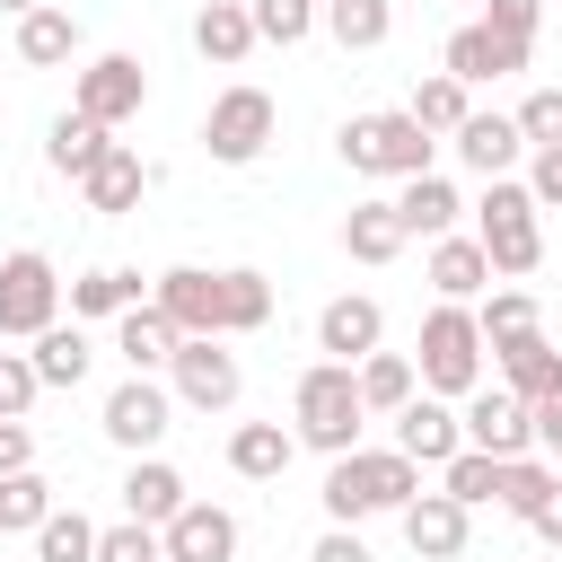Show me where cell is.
Here are the masks:
<instances>
[{"label":"cell","mask_w":562,"mask_h":562,"mask_svg":"<svg viewBox=\"0 0 562 562\" xmlns=\"http://www.w3.org/2000/svg\"><path fill=\"white\" fill-rule=\"evenodd\" d=\"M422 492V465L404 457V448H342L334 465H325V518L334 527H360V518H378V509H404Z\"/></svg>","instance_id":"1"},{"label":"cell","mask_w":562,"mask_h":562,"mask_svg":"<svg viewBox=\"0 0 562 562\" xmlns=\"http://www.w3.org/2000/svg\"><path fill=\"white\" fill-rule=\"evenodd\" d=\"M360 422H369V404H360L351 360H316V369L299 378V395H290V430H299V448L342 457V448H360Z\"/></svg>","instance_id":"2"},{"label":"cell","mask_w":562,"mask_h":562,"mask_svg":"<svg viewBox=\"0 0 562 562\" xmlns=\"http://www.w3.org/2000/svg\"><path fill=\"white\" fill-rule=\"evenodd\" d=\"M474 220H483L474 237H483V255H492V281H518V272H536V263H544V228H536V193H527V184L483 176Z\"/></svg>","instance_id":"3"},{"label":"cell","mask_w":562,"mask_h":562,"mask_svg":"<svg viewBox=\"0 0 562 562\" xmlns=\"http://www.w3.org/2000/svg\"><path fill=\"white\" fill-rule=\"evenodd\" d=\"M413 378H422L430 395H474V386H483V325H474L465 299H439V307L422 316V360H413Z\"/></svg>","instance_id":"4"},{"label":"cell","mask_w":562,"mask_h":562,"mask_svg":"<svg viewBox=\"0 0 562 562\" xmlns=\"http://www.w3.org/2000/svg\"><path fill=\"white\" fill-rule=\"evenodd\" d=\"M334 149H342L351 176H395V184H404V176H430V149H439V140H430L413 114H351V123L334 132Z\"/></svg>","instance_id":"5"},{"label":"cell","mask_w":562,"mask_h":562,"mask_svg":"<svg viewBox=\"0 0 562 562\" xmlns=\"http://www.w3.org/2000/svg\"><path fill=\"white\" fill-rule=\"evenodd\" d=\"M272 132H281V105H272L255 79L220 88V97H211V114H202V149H211L220 167H255V158L272 149Z\"/></svg>","instance_id":"6"},{"label":"cell","mask_w":562,"mask_h":562,"mask_svg":"<svg viewBox=\"0 0 562 562\" xmlns=\"http://www.w3.org/2000/svg\"><path fill=\"white\" fill-rule=\"evenodd\" d=\"M167 378H176V404H193V413H228L246 395V369H237V351L220 334H184L176 360H167Z\"/></svg>","instance_id":"7"},{"label":"cell","mask_w":562,"mask_h":562,"mask_svg":"<svg viewBox=\"0 0 562 562\" xmlns=\"http://www.w3.org/2000/svg\"><path fill=\"white\" fill-rule=\"evenodd\" d=\"M53 316H61V272H53L35 246H18V255L0 263V334H26V342H35Z\"/></svg>","instance_id":"8"},{"label":"cell","mask_w":562,"mask_h":562,"mask_svg":"<svg viewBox=\"0 0 562 562\" xmlns=\"http://www.w3.org/2000/svg\"><path fill=\"white\" fill-rule=\"evenodd\" d=\"M70 105H79V114H97L105 132H114V123H132V114L149 105V70H140V53H97V61L79 70Z\"/></svg>","instance_id":"9"},{"label":"cell","mask_w":562,"mask_h":562,"mask_svg":"<svg viewBox=\"0 0 562 562\" xmlns=\"http://www.w3.org/2000/svg\"><path fill=\"white\" fill-rule=\"evenodd\" d=\"M149 307L176 325V334H228V299H220V272L202 263H167L149 281Z\"/></svg>","instance_id":"10"},{"label":"cell","mask_w":562,"mask_h":562,"mask_svg":"<svg viewBox=\"0 0 562 562\" xmlns=\"http://www.w3.org/2000/svg\"><path fill=\"white\" fill-rule=\"evenodd\" d=\"M457 430H465V448H483V457H527V448H536L527 395H509V386H474L465 413H457Z\"/></svg>","instance_id":"11"},{"label":"cell","mask_w":562,"mask_h":562,"mask_svg":"<svg viewBox=\"0 0 562 562\" xmlns=\"http://www.w3.org/2000/svg\"><path fill=\"white\" fill-rule=\"evenodd\" d=\"M167 413H176V404H167V386L132 369V378H123V386L105 395V439H114V448H132V457H149V448H158V439L176 430Z\"/></svg>","instance_id":"12"},{"label":"cell","mask_w":562,"mask_h":562,"mask_svg":"<svg viewBox=\"0 0 562 562\" xmlns=\"http://www.w3.org/2000/svg\"><path fill=\"white\" fill-rule=\"evenodd\" d=\"M395 448H404L413 465H448V457L465 448V430H457V413H448V395H430V386H413V395L395 404Z\"/></svg>","instance_id":"13"},{"label":"cell","mask_w":562,"mask_h":562,"mask_svg":"<svg viewBox=\"0 0 562 562\" xmlns=\"http://www.w3.org/2000/svg\"><path fill=\"white\" fill-rule=\"evenodd\" d=\"M158 553L167 562H237V518L220 501H184L167 527H158Z\"/></svg>","instance_id":"14"},{"label":"cell","mask_w":562,"mask_h":562,"mask_svg":"<svg viewBox=\"0 0 562 562\" xmlns=\"http://www.w3.org/2000/svg\"><path fill=\"white\" fill-rule=\"evenodd\" d=\"M527 53H536V44H509V35H492V26L474 18V26H457V35H448L439 70H448V79H465V88H483V79H509V70H527Z\"/></svg>","instance_id":"15"},{"label":"cell","mask_w":562,"mask_h":562,"mask_svg":"<svg viewBox=\"0 0 562 562\" xmlns=\"http://www.w3.org/2000/svg\"><path fill=\"white\" fill-rule=\"evenodd\" d=\"M378 342H386V307H378L369 290L325 299V316H316V351H325V360H360V351H378Z\"/></svg>","instance_id":"16"},{"label":"cell","mask_w":562,"mask_h":562,"mask_svg":"<svg viewBox=\"0 0 562 562\" xmlns=\"http://www.w3.org/2000/svg\"><path fill=\"white\" fill-rule=\"evenodd\" d=\"M395 518H404V544H413L422 562H457V553H465V518H474V509H465V501H448V492H413Z\"/></svg>","instance_id":"17"},{"label":"cell","mask_w":562,"mask_h":562,"mask_svg":"<svg viewBox=\"0 0 562 562\" xmlns=\"http://www.w3.org/2000/svg\"><path fill=\"white\" fill-rule=\"evenodd\" d=\"M492 360H501V386H509V395H527V404L562 395V351L544 342V325H536V334H509V342H492Z\"/></svg>","instance_id":"18"},{"label":"cell","mask_w":562,"mask_h":562,"mask_svg":"<svg viewBox=\"0 0 562 562\" xmlns=\"http://www.w3.org/2000/svg\"><path fill=\"white\" fill-rule=\"evenodd\" d=\"M79 193H88V211H105V220H123L140 193H149V167H140V149H123V140H105V158L79 176Z\"/></svg>","instance_id":"19"},{"label":"cell","mask_w":562,"mask_h":562,"mask_svg":"<svg viewBox=\"0 0 562 562\" xmlns=\"http://www.w3.org/2000/svg\"><path fill=\"white\" fill-rule=\"evenodd\" d=\"M184 501H193V492H184V474H176L167 457H132V474H123V518H140V527H167Z\"/></svg>","instance_id":"20"},{"label":"cell","mask_w":562,"mask_h":562,"mask_svg":"<svg viewBox=\"0 0 562 562\" xmlns=\"http://www.w3.org/2000/svg\"><path fill=\"white\" fill-rule=\"evenodd\" d=\"M430 290L439 299H483L492 290V255H483V237H430Z\"/></svg>","instance_id":"21"},{"label":"cell","mask_w":562,"mask_h":562,"mask_svg":"<svg viewBox=\"0 0 562 562\" xmlns=\"http://www.w3.org/2000/svg\"><path fill=\"white\" fill-rule=\"evenodd\" d=\"M290 457H299V430H281V422H237V430H228V465H237L246 483H281Z\"/></svg>","instance_id":"22"},{"label":"cell","mask_w":562,"mask_h":562,"mask_svg":"<svg viewBox=\"0 0 562 562\" xmlns=\"http://www.w3.org/2000/svg\"><path fill=\"white\" fill-rule=\"evenodd\" d=\"M70 53H79V18L53 9V0H35V9L18 18V61H26V70H61Z\"/></svg>","instance_id":"23"},{"label":"cell","mask_w":562,"mask_h":562,"mask_svg":"<svg viewBox=\"0 0 562 562\" xmlns=\"http://www.w3.org/2000/svg\"><path fill=\"white\" fill-rule=\"evenodd\" d=\"M448 140H457V158H465L474 176H509V167H518V149H527L509 114H465V123H457Z\"/></svg>","instance_id":"24"},{"label":"cell","mask_w":562,"mask_h":562,"mask_svg":"<svg viewBox=\"0 0 562 562\" xmlns=\"http://www.w3.org/2000/svg\"><path fill=\"white\" fill-rule=\"evenodd\" d=\"M457 184L430 167V176H404V193H395V220H404V237H448L457 228Z\"/></svg>","instance_id":"25"},{"label":"cell","mask_w":562,"mask_h":562,"mask_svg":"<svg viewBox=\"0 0 562 562\" xmlns=\"http://www.w3.org/2000/svg\"><path fill=\"white\" fill-rule=\"evenodd\" d=\"M193 44H202V61L237 70V61L255 53V18H246V0H202V9H193Z\"/></svg>","instance_id":"26"},{"label":"cell","mask_w":562,"mask_h":562,"mask_svg":"<svg viewBox=\"0 0 562 562\" xmlns=\"http://www.w3.org/2000/svg\"><path fill=\"white\" fill-rule=\"evenodd\" d=\"M105 140H114V132H105L97 114H79V105H70V114H53V132H44V158H53V176H70V184H79V176L105 158Z\"/></svg>","instance_id":"27"},{"label":"cell","mask_w":562,"mask_h":562,"mask_svg":"<svg viewBox=\"0 0 562 562\" xmlns=\"http://www.w3.org/2000/svg\"><path fill=\"white\" fill-rule=\"evenodd\" d=\"M176 342H184V334H176V325H167V316H158L149 299L114 316V351H123V360H132L140 378H149V369H167V360H176Z\"/></svg>","instance_id":"28"},{"label":"cell","mask_w":562,"mask_h":562,"mask_svg":"<svg viewBox=\"0 0 562 562\" xmlns=\"http://www.w3.org/2000/svg\"><path fill=\"white\" fill-rule=\"evenodd\" d=\"M26 360H35V378H44V386H79V378L97 369V342L79 334V316H70V325L53 316V325L35 334V351H26Z\"/></svg>","instance_id":"29"},{"label":"cell","mask_w":562,"mask_h":562,"mask_svg":"<svg viewBox=\"0 0 562 562\" xmlns=\"http://www.w3.org/2000/svg\"><path fill=\"white\" fill-rule=\"evenodd\" d=\"M316 18H325V35L342 53H378L395 35V0H316Z\"/></svg>","instance_id":"30"},{"label":"cell","mask_w":562,"mask_h":562,"mask_svg":"<svg viewBox=\"0 0 562 562\" xmlns=\"http://www.w3.org/2000/svg\"><path fill=\"white\" fill-rule=\"evenodd\" d=\"M342 255H351V263H395V255H404V220H395V202H351V220H342Z\"/></svg>","instance_id":"31"},{"label":"cell","mask_w":562,"mask_h":562,"mask_svg":"<svg viewBox=\"0 0 562 562\" xmlns=\"http://www.w3.org/2000/svg\"><path fill=\"white\" fill-rule=\"evenodd\" d=\"M351 378H360V404H369V413H395V404L422 386L404 351H360V360H351Z\"/></svg>","instance_id":"32"},{"label":"cell","mask_w":562,"mask_h":562,"mask_svg":"<svg viewBox=\"0 0 562 562\" xmlns=\"http://www.w3.org/2000/svg\"><path fill=\"white\" fill-rule=\"evenodd\" d=\"M553 483H562L553 457H501V509H509V518H536V509L553 501Z\"/></svg>","instance_id":"33"},{"label":"cell","mask_w":562,"mask_h":562,"mask_svg":"<svg viewBox=\"0 0 562 562\" xmlns=\"http://www.w3.org/2000/svg\"><path fill=\"white\" fill-rule=\"evenodd\" d=\"M44 518H53V483H44L35 465L0 474V536H35Z\"/></svg>","instance_id":"34"},{"label":"cell","mask_w":562,"mask_h":562,"mask_svg":"<svg viewBox=\"0 0 562 562\" xmlns=\"http://www.w3.org/2000/svg\"><path fill=\"white\" fill-rule=\"evenodd\" d=\"M140 299H149V290H140V272H114V263L70 281V316H123V307H140Z\"/></svg>","instance_id":"35"},{"label":"cell","mask_w":562,"mask_h":562,"mask_svg":"<svg viewBox=\"0 0 562 562\" xmlns=\"http://www.w3.org/2000/svg\"><path fill=\"white\" fill-rule=\"evenodd\" d=\"M439 492H448V501H465V509L501 501V457H483V448H457V457L439 465Z\"/></svg>","instance_id":"36"},{"label":"cell","mask_w":562,"mask_h":562,"mask_svg":"<svg viewBox=\"0 0 562 562\" xmlns=\"http://www.w3.org/2000/svg\"><path fill=\"white\" fill-rule=\"evenodd\" d=\"M404 114H413L422 132H457V123H465L474 105H465V79H448V70H430V79L413 88V105H404Z\"/></svg>","instance_id":"37"},{"label":"cell","mask_w":562,"mask_h":562,"mask_svg":"<svg viewBox=\"0 0 562 562\" xmlns=\"http://www.w3.org/2000/svg\"><path fill=\"white\" fill-rule=\"evenodd\" d=\"M220 299H228V334H255V325H272V281H263L255 263L220 272Z\"/></svg>","instance_id":"38"},{"label":"cell","mask_w":562,"mask_h":562,"mask_svg":"<svg viewBox=\"0 0 562 562\" xmlns=\"http://www.w3.org/2000/svg\"><path fill=\"white\" fill-rule=\"evenodd\" d=\"M35 562H97V527H88L79 509H53V518L35 527Z\"/></svg>","instance_id":"39"},{"label":"cell","mask_w":562,"mask_h":562,"mask_svg":"<svg viewBox=\"0 0 562 562\" xmlns=\"http://www.w3.org/2000/svg\"><path fill=\"white\" fill-rule=\"evenodd\" d=\"M246 18H255V44H307L316 0H246Z\"/></svg>","instance_id":"40"},{"label":"cell","mask_w":562,"mask_h":562,"mask_svg":"<svg viewBox=\"0 0 562 562\" xmlns=\"http://www.w3.org/2000/svg\"><path fill=\"white\" fill-rule=\"evenodd\" d=\"M474 325H483V342H509V334H536V299H527V290H483V307H474Z\"/></svg>","instance_id":"41"},{"label":"cell","mask_w":562,"mask_h":562,"mask_svg":"<svg viewBox=\"0 0 562 562\" xmlns=\"http://www.w3.org/2000/svg\"><path fill=\"white\" fill-rule=\"evenodd\" d=\"M509 123H518V140H527V149L562 140V88H527V105H518Z\"/></svg>","instance_id":"42"},{"label":"cell","mask_w":562,"mask_h":562,"mask_svg":"<svg viewBox=\"0 0 562 562\" xmlns=\"http://www.w3.org/2000/svg\"><path fill=\"white\" fill-rule=\"evenodd\" d=\"M97 562H167V553H158V527L123 518V527H97Z\"/></svg>","instance_id":"43"},{"label":"cell","mask_w":562,"mask_h":562,"mask_svg":"<svg viewBox=\"0 0 562 562\" xmlns=\"http://www.w3.org/2000/svg\"><path fill=\"white\" fill-rule=\"evenodd\" d=\"M44 395V378H35V360L26 351H0V422H26V404Z\"/></svg>","instance_id":"44"},{"label":"cell","mask_w":562,"mask_h":562,"mask_svg":"<svg viewBox=\"0 0 562 562\" xmlns=\"http://www.w3.org/2000/svg\"><path fill=\"white\" fill-rule=\"evenodd\" d=\"M536 18H544V0H483V26L509 44H536Z\"/></svg>","instance_id":"45"},{"label":"cell","mask_w":562,"mask_h":562,"mask_svg":"<svg viewBox=\"0 0 562 562\" xmlns=\"http://www.w3.org/2000/svg\"><path fill=\"white\" fill-rule=\"evenodd\" d=\"M527 193H536V211H562V140H544V149H536Z\"/></svg>","instance_id":"46"},{"label":"cell","mask_w":562,"mask_h":562,"mask_svg":"<svg viewBox=\"0 0 562 562\" xmlns=\"http://www.w3.org/2000/svg\"><path fill=\"white\" fill-rule=\"evenodd\" d=\"M527 422H536V448L562 465V395H544V404H527Z\"/></svg>","instance_id":"47"},{"label":"cell","mask_w":562,"mask_h":562,"mask_svg":"<svg viewBox=\"0 0 562 562\" xmlns=\"http://www.w3.org/2000/svg\"><path fill=\"white\" fill-rule=\"evenodd\" d=\"M307 562H378V553H369V544H360V536H351V527H325V536H316V553H307Z\"/></svg>","instance_id":"48"},{"label":"cell","mask_w":562,"mask_h":562,"mask_svg":"<svg viewBox=\"0 0 562 562\" xmlns=\"http://www.w3.org/2000/svg\"><path fill=\"white\" fill-rule=\"evenodd\" d=\"M18 465H35V430L26 422H0V474H18Z\"/></svg>","instance_id":"49"},{"label":"cell","mask_w":562,"mask_h":562,"mask_svg":"<svg viewBox=\"0 0 562 562\" xmlns=\"http://www.w3.org/2000/svg\"><path fill=\"white\" fill-rule=\"evenodd\" d=\"M527 527H536V536H544V544H553V553H562V483H553V501H544V509H536V518H527Z\"/></svg>","instance_id":"50"},{"label":"cell","mask_w":562,"mask_h":562,"mask_svg":"<svg viewBox=\"0 0 562 562\" xmlns=\"http://www.w3.org/2000/svg\"><path fill=\"white\" fill-rule=\"evenodd\" d=\"M0 9H9V18H26V9H35V0H0Z\"/></svg>","instance_id":"51"},{"label":"cell","mask_w":562,"mask_h":562,"mask_svg":"<svg viewBox=\"0 0 562 562\" xmlns=\"http://www.w3.org/2000/svg\"><path fill=\"white\" fill-rule=\"evenodd\" d=\"M553 562H562V553H553Z\"/></svg>","instance_id":"52"}]
</instances>
